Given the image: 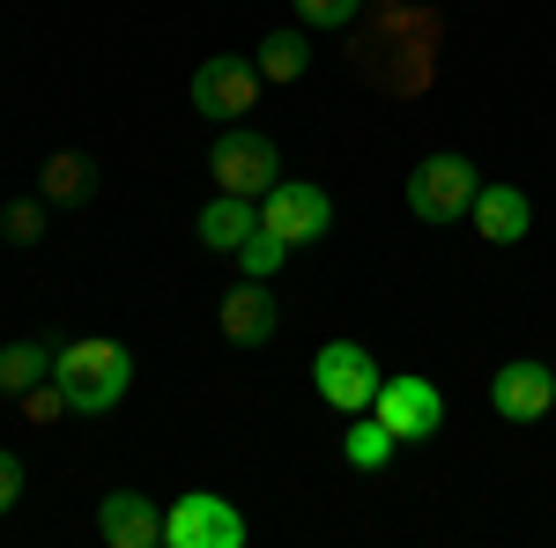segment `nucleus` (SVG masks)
Here are the masks:
<instances>
[{
    "instance_id": "nucleus-1",
    "label": "nucleus",
    "mask_w": 556,
    "mask_h": 548,
    "mask_svg": "<svg viewBox=\"0 0 556 548\" xmlns=\"http://www.w3.org/2000/svg\"><path fill=\"white\" fill-rule=\"evenodd\" d=\"M52 379H60L75 416H112L134 385V348L127 341L83 334V341H67V348H52Z\"/></svg>"
},
{
    "instance_id": "nucleus-2",
    "label": "nucleus",
    "mask_w": 556,
    "mask_h": 548,
    "mask_svg": "<svg viewBox=\"0 0 556 548\" xmlns=\"http://www.w3.org/2000/svg\"><path fill=\"white\" fill-rule=\"evenodd\" d=\"M208 178H215V193H238V201H260L275 178H282V149L267 141V133L253 127H230L208 141Z\"/></svg>"
},
{
    "instance_id": "nucleus-3",
    "label": "nucleus",
    "mask_w": 556,
    "mask_h": 548,
    "mask_svg": "<svg viewBox=\"0 0 556 548\" xmlns=\"http://www.w3.org/2000/svg\"><path fill=\"white\" fill-rule=\"evenodd\" d=\"M475 193H482L475 164L445 149V156H424V164L408 170V193H401V201H408V215H416V222H438V230H445V222H468Z\"/></svg>"
},
{
    "instance_id": "nucleus-4",
    "label": "nucleus",
    "mask_w": 556,
    "mask_h": 548,
    "mask_svg": "<svg viewBox=\"0 0 556 548\" xmlns=\"http://www.w3.org/2000/svg\"><path fill=\"white\" fill-rule=\"evenodd\" d=\"M245 541H253L245 511L230 497H215V489H186L164 511V548H245Z\"/></svg>"
},
{
    "instance_id": "nucleus-5",
    "label": "nucleus",
    "mask_w": 556,
    "mask_h": 548,
    "mask_svg": "<svg viewBox=\"0 0 556 548\" xmlns=\"http://www.w3.org/2000/svg\"><path fill=\"white\" fill-rule=\"evenodd\" d=\"M312 385H319L327 408L364 416V408L379 400V356H371L364 341H327V348L312 356Z\"/></svg>"
},
{
    "instance_id": "nucleus-6",
    "label": "nucleus",
    "mask_w": 556,
    "mask_h": 548,
    "mask_svg": "<svg viewBox=\"0 0 556 548\" xmlns=\"http://www.w3.org/2000/svg\"><path fill=\"white\" fill-rule=\"evenodd\" d=\"M260 60H238V52H215V60H201L193 67V112L201 119H215V127H230V119H245L260 104Z\"/></svg>"
},
{
    "instance_id": "nucleus-7",
    "label": "nucleus",
    "mask_w": 556,
    "mask_h": 548,
    "mask_svg": "<svg viewBox=\"0 0 556 548\" xmlns=\"http://www.w3.org/2000/svg\"><path fill=\"white\" fill-rule=\"evenodd\" d=\"M260 222L298 253V245H319V238L334 230V201H327L319 186H304V178H275V186L260 193Z\"/></svg>"
},
{
    "instance_id": "nucleus-8",
    "label": "nucleus",
    "mask_w": 556,
    "mask_h": 548,
    "mask_svg": "<svg viewBox=\"0 0 556 548\" xmlns=\"http://www.w3.org/2000/svg\"><path fill=\"white\" fill-rule=\"evenodd\" d=\"M379 422L401 437V445H424V437H438L445 430V393L430 379H379Z\"/></svg>"
},
{
    "instance_id": "nucleus-9",
    "label": "nucleus",
    "mask_w": 556,
    "mask_h": 548,
    "mask_svg": "<svg viewBox=\"0 0 556 548\" xmlns=\"http://www.w3.org/2000/svg\"><path fill=\"white\" fill-rule=\"evenodd\" d=\"M490 408H497L505 422H542L556 408V371H549V364H534V356L497 364V379H490Z\"/></svg>"
},
{
    "instance_id": "nucleus-10",
    "label": "nucleus",
    "mask_w": 556,
    "mask_h": 548,
    "mask_svg": "<svg viewBox=\"0 0 556 548\" xmlns=\"http://www.w3.org/2000/svg\"><path fill=\"white\" fill-rule=\"evenodd\" d=\"M215 327H223V341H238V348H267L275 341V327H282V304L267 296V282H238V290L215 304Z\"/></svg>"
},
{
    "instance_id": "nucleus-11",
    "label": "nucleus",
    "mask_w": 556,
    "mask_h": 548,
    "mask_svg": "<svg viewBox=\"0 0 556 548\" xmlns=\"http://www.w3.org/2000/svg\"><path fill=\"white\" fill-rule=\"evenodd\" d=\"M97 534L112 548H156L164 541V511L149 505L141 489H112V497L97 505Z\"/></svg>"
},
{
    "instance_id": "nucleus-12",
    "label": "nucleus",
    "mask_w": 556,
    "mask_h": 548,
    "mask_svg": "<svg viewBox=\"0 0 556 548\" xmlns=\"http://www.w3.org/2000/svg\"><path fill=\"white\" fill-rule=\"evenodd\" d=\"M468 222H475L482 245H519V238L534 230V201H527L519 186H482L475 208H468Z\"/></svg>"
},
{
    "instance_id": "nucleus-13",
    "label": "nucleus",
    "mask_w": 556,
    "mask_h": 548,
    "mask_svg": "<svg viewBox=\"0 0 556 548\" xmlns=\"http://www.w3.org/2000/svg\"><path fill=\"white\" fill-rule=\"evenodd\" d=\"M38 201L45 208H89L97 201V164L83 149H52L38 164Z\"/></svg>"
},
{
    "instance_id": "nucleus-14",
    "label": "nucleus",
    "mask_w": 556,
    "mask_h": 548,
    "mask_svg": "<svg viewBox=\"0 0 556 548\" xmlns=\"http://www.w3.org/2000/svg\"><path fill=\"white\" fill-rule=\"evenodd\" d=\"M253 230H260V201L223 193V201H208V208H201V245H208V253H238Z\"/></svg>"
},
{
    "instance_id": "nucleus-15",
    "label": "nucleus",
    "mask_w": 556,
    "mask_h": 548,
    "mask_svg": "<svg viewBox=\"0 0 556 548\" xmlns=\"http://www.w3.org/2000/svg\"><path fill=\"white\" fill-rule=\"evenodd\" d=\"M304 67H312V30L304 23H282V30L260 38V82H304Z\"/></svg>"
},
{
    "instance_id": "nucleus-16",
    "label": "nucleus",
    "mask_w": 556,
    "mask_h": 548,
    "mask_svg": "<svg viewBox=\"0 0 556 548\" xmlns=\"http://www.w3.org/2000/svg\"><path fill=\"white\" fill-rule=\"evenodd\" d=\"M38 379H52V348H45V341H8V348H0V393H8V400H15V393H23V385H38Z\"/></svg>"
},
{
    "instance_id": "nucleus-17",
    "label": "nucleus",
    "mask_w": 556,
    "mask_h": 548,
    "mask_svg": "<svg viewBox=\"0 0 556 548\" xmlns=\"http://www.w3.org/2000/svg\"><path fill=\"white\" fill-rule=\"evenodd\" d=\"M393 453H401V437H393V430H386L379 416H371V422H349V437H342V460L356 467V474H371V467H386Z\"/></svg>"
},
{
    "instance_id": "nucleus-18",
    "label": "nucleus",
    "mask_w": 556,
    "mask_h": 548,
    "mask_svg": "<svg viewBox=\"0 0 556 548\" xmlns=\"http://www.w3.org/2000/svg\"><path fill=\"white\" fill-rule=\"evenodd\" d=\"M238 275H253V282H267V275H282V267H290V245H282V238H275V230H267V222H260L253 238H245V245H238Z\"/></svg>"
},
{
    "instance_id": "nucleus-19",
    "label": "nucleus",
    "mask_w": 556,
    "mask_h": 548,
    "mask_svg": "<svg viewBox=\"0 0 556 548\" xmlns=\"http://www.w3.org/2000/svg\"><path fill=\"white\" fill-rule=\"evenodd\" d=\"M45 222H52V208H45L38 193H30V201H8V208H0V238H8V245H38Z\"/></svg>"
},
{
    "instance_id": "nucleus-20",
    "label": "nucleus",
    "mask_w": 556,
    "mask_h": 548,
    "mask_svg": "<svg viewBox=\"0 0 556 548\" xmlns=\"http://www.w3.org/2000/svg\"><path fill=\"white\" fill-rule=\"evenodd\" d=\"M15 400H23V422H60V416H75V408H67V393H60V379L23 385Z\"/></svg>"
},
{
    "instance_id": "nucleus-21",
    "label": "nucleus",
    "mask_w": 556,
    "mask_h": 548,
    "mask_svg": "<svg viewBox=\"0 0 556 548\" xmlns=\"http://www.w3.org/2000/svg\"><path fill=\"white\" fill-rule=\"evenodd\" d=\"M290 8H298L304 30H342V23L356 15V8H364V0H290Z\"/></svg>"
},
{
    "instance_id": "nucleus-22",
    "label": "nucleus",
    "mask_w": 556,
    "mask_h": 548,
    "mask_svg": "<svg viewBox=\"0 0 556 548\" xmlns=\"http://www.w3.org/2000/svg\"><path fill=\"white\" fill-rule=\"evenodd\" d=\"M15 497H23V460H15V453L0 445V519L15 511Z\"/></svg>"
}]
</instances>
